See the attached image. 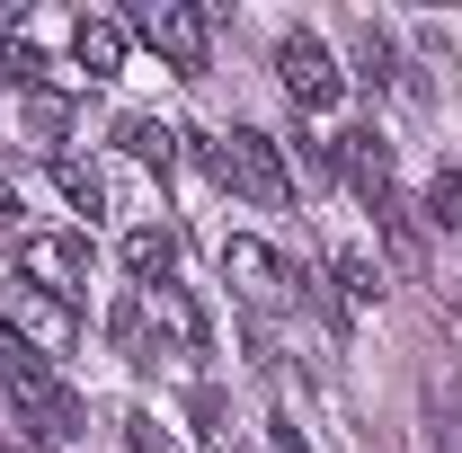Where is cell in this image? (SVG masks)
Returning <instances> with one entry per match:
<instances>
[{"instance_id": "1", "label": "cell", "mask_w": 462, "mask_h": 453, "mask_svg": "<svg viewBox=\"0 0 462 453\" xmlns=\"http://www.w3.org/2000/svg\"><path fill=\"white\" fill-rule=\"evenodd\" d=\"M205 170L223 178L231 196H249V205H285L293 178H285V143H267L258 125H223V134H205Z\"/></svg>"}, {"instance_id": "2", "label": "cell", "mask_w": 462, "mask_h": 453, "mask_svg": "<svg viewBox=\"0 0 462 453\" xmlns=\"http://www.w3.org/2000/svg\"><path fill=\"white\" fill-rule=\"evenodd\" d=\"M125 27H134V36H143L161 62H170V71H187V80L214 62V18H205L196 0H143Z\"/></svg>"}, {"instance_id": "3", "label": "cell", "mask_w": 462, "mask_h": 453, "mask_svg": "<svg viewBox=\"0 0 462 453\" xmlns=\"http://www.w3.org/2000/svg\"><path fill=\"white\" fill-rule=\"evenodd\" d=\"M89 231H27L18 240V284H36V293H54L80 311V293H89Z\"/></svg>"}, {"instance_id": "4", "label": "cell", "mask_w": 462, "mask_h": 453, "mask_svg": "<svg viewBox=\"0 0 462 453\" xmlns=\"http://www.w3.org/2000/svg\"><path fill=\"white\" fill-rule=\"evenodd\" d=\"M276 80H285V98L302 116H320V107H338L346 98V71H338V54L311 36V27H293L285 45H276Z\"/></svg>"}, {"instance_id": "5", "label": "cell", "mask_w": 462, "mask_h": 453, "mask_svg": "<svg viewBox=\"0 0 462 453\" xmlns=\"http://www.w3.org/2000/svg\"><path fill=\"white\" fill-rule=\"evenodd\" d=\"M9 329H18V338L54 365V356H71V347H80V311H71V302H54V293H36V284H18V293H9Z\"/></svg>"}, {"instance_id": "6", "label": "cell", "mask_w": 462, "mask_h": 453, "mask_svg": "<svg viewBox=\"0 0 462 453\" xmlns=\"http://www.w3.org/2000/svg\"><path fill=\"white\" fill-rule=\"evenodd\" d=\"M223 276L240 284V293H249V302H258V311H276V302H285V293H293V276H285V258H276V249H267V240H223Z\"/></svg>"}, {"instance_id": "7", "label": "cell", "mask_w": 462, "mask_h": 453, "mask_svg": "<svg viewBox=\"0 0 462 453\" xmlns=\"http://www.w3.org/2000/svg\"><path fill=\"white\" fill-rule=\"evenodd\" d=\"M143 311H152V329H161V347H170V356H205V347H214L205 311L187 302V284H152V293H143Z\"/></svg>"}, {"instance_id": "8", "label": "cell", "mask_w": 462, "mask_h": 453, "mask_svg": "<svg viewBox=\"0 0 462 453\" xmlns=\"http://www.w3.org/2000/svg\"><path fill=\"white\" fill-rule=\"evenodd\" d=\"M125 45H134V27H125V18H107V9H80V27H71L80 80H116V71H125Z\"/></svg>"}, {"instance_id": "9", "label": "cell", "mask_w": 462, "mask_h": 453, "mask_svg": "<svg viewBox=\"0 0 462 453\" xmlns=\"http://www.w3.org/2000/svg\"><path fill=\"white\" fill-rule=\"evenodd\" d=\"M125 276H134V293H152V284H178V231H170V223L125 231Z\"/></svg>"}, {"instance_id": "10", "label": "cell", "mask_w": 462, "mask_h": 453, "mask_svg": "<svg viewBox=\"0 0 462 453\" xmlns=\"http://www.w3.org/2000/svg\"><path fill=\"white\" fill-rule=\"evenodd\" d=\"M338 170L356 178V196H365V205H383V196H392V152H383V134H374V125L338 134Z\"/></svg>"}, {"instance_id": "11", "label": "cell", "mask_w": 462, "mask_h": 453, "mask_svg": "<svg viewBox=\"0 0 462 453\" xmlns=\"http://www.w3.org/2000/svg\"><path fill=\"white\" fill-rule=\"evenodd\" d=\"M107 338H116V356H125V365H143V374L170 356V347H161V329H152V311H143V293H125V302L107 311Z\"/></svg>"}, {"instance_id": "12", "label": "cell", "mask_w": 462, "mask_h": 453, "mask_svg": "<svg viewBox=\"0 0 462 453\" xmlns=\"http://www.w3.org/2000/svg\"><path fill=\"white\" fill-rule=\"evenodd\" d=\"M329 284H338V311H374V302H383V258L346 240L338 258H329Z\"/></svg>"}, {"instance_id": "13", "label": "cell", "mask_w": 462, "mask_h": 453, "mask_svg": "<svg viewBox=\"0 0 462 453\" xmlns=\"http://www.w3.org/2000/svg\"><path fill=\"white\" fill-rule=\"evenodd\" d=\"M346 45H356V80H374V89H392V80H401V54H392V27L356 18V27H346Z\"/></svg>"}, {"instance_id": "14", "label": "cell", "mask_w": 462, "mask_h": 453, "mask_svg": "<svg viewBox=\"0 0 462 453\" xmlns=\"http://www.w3.org/2000/svg\"><path fill=\"white\" fill-rule=\"evenodd\" d=\"M125 152L143 161V170H178V125H161V116H125Z\"/></svg>"}, {"instance_id": "15", "label": "cell", "mask_w": 462, "mask_h": 453, "mask_svg": "<svg viewBox=\"0 0 462 453\" xmlns=\"http://www.w3.org/2000/svg\"><path fill=\"white\" fill-rule=\"evenodd\" d=\"M374 223H383V240H392V258H401L409 276H418V267H427V240H418V214H409L401 196H383V205H374Z\"/></svg>"}, {"instance_id": "16", "label": "cell", "mask_w": 462, "mask_h": 453, "mask_svg": "<svg viewBox=\"0 0 462 453\" xmlns=\"http://www.w3.org/2000/svg\"><path fill=\"white\" fill-rule=\"evenodd\" d=\"M9 80H18V89H54L62 71H54L45 54H36L27 36H0V89H9Z\"/></svg>"}, {"instance_id": "17", "label": "cell", "mask_w": 462, "mask_h": 453, "mask_svg": "<svg viewBox=\"0 0 462 453\" xmlns=\"http://www.w3.org/2000/svg\"><path fill=\"white\" fill-rule=\"evenodd\" d=\"M54 187L80 205V214H107V178L89 170V161H71V152H54Z\"/></svg>"}, {"instance_id": "18", "label": "cell", "mask_w": 462, "mask_h": 453, "mask_svg": "<svg viewBox=\"0 0 462 453\" xmlns=\"http://www.w3.org/2000/svg\"><path fill=\"white\" fill-rule=\"evenodd\" d=\"M427 223L462 231V170H436V187H427Z\"/></svg>"}, {"instance_id": "19", "label": "cell", "mask_w": 462, "mask_h": 453, "mask_svg": "<svg viewBox=\"0 0 462 453\" xmlns=\"http://www.w3.org/2000/svg\"><path fill=\"white\" fill-rule=\"evenodd\" d=\"M285 152H293V170H302V178H329V170H338V143H320V134H293Z\"/></svg>"}, {"instance_id": "20", "label": "cell", "mask_w": 462, "mask_h": 453, "mask_svg": "<svg viewBox=\"0 0 462 453\" xmlns=\"http://www.w3.org/2000/svg\"><path fill=\"white\" fill-rule=\"evenodd\" d=\"M187 418H196V436H223V400L205 392V383H196V392H187Z\"/></svg>"}, {"instance_id": "21", "label": "cell", "mask_w": 462, "mask_h": 453, "mask_svg": "<svg viewBox=\"0 0 462 453\" xmlns=\"http://www.w3.org/2000/svg\"><path fill=\"white\" fill-rule=\"evenodd\" d=\"M267 445H276V453H311V436H302L293 418H267Z\"/></svg>"}, {"instance_id": "22", "label": "cell", "mask_w": 462, "mask_h": 453, "mask_svg": "<svg viewBox=\"0 0 462 453\" xmlns=\"http://www.w3.org/2000/svg\"><path fill=\"white\" fill-rule=\"evenodd\" d=\"M125 436H134V453H170V445H161V427H152V418H143V409H134V418H125Z\"/></svg>"}, {"instance_id": "23", "label": "cell", "mask_w": 462, "mask_h": 453, "mask_svg": "<svg viewBox=\"0 0 462 453\" xmlns=\"http://www.w3.org/2000/svg\"><path fill=\"white\" fill-rule=\"evenodd\" d=\"M18 205H27V187H18V170H9V161H0V214H18Z\"/></svg>"}]
</instances>
